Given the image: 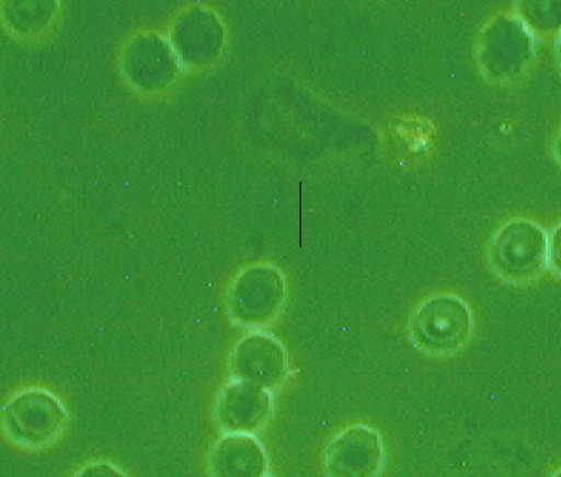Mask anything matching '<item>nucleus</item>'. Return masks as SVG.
I'll use <instances>...</instances> for the list:
<instances>
[{
	"label": "nucleus",
	"instance_id": "nucleus-3",
	"mask_svg": "<svg viewBox=\"0 0 561 477\" xmlns=\"http://www.w3.org/2000/svg\"><path fill=\"white\" fill-rule=\"evenodd\" d=\"M546 257L545 233L529 221H513L502 226L490 248L493 268L504 280L513 282L539 276L545 268Z\"/></svg>",
	"mask_w": 561,
	"mask_h": 477
},
{
	"label": "nucleus",
	"instance_id": "nucleus-7",
	"mask_svg": "<svg viewBox=\"0 0 561 477\" xmlns=\"http://www.w3.org/2000/svg\"><path fill=\"white\" fill-rule=\"evenodd\" d=\"M272 414L271 392L250 382L236 381L219 396L218 419L226 431L249 434L267 422Z\"/></svg>",
	"mask_w": 561,
	"mask_h": 477
},
{
	"label": "nucleus",
	"instance_id": "nucleus-6",
	"mask_svg": "<svg viewBox=\"0 0 561 477\" xmlns=\"http://www.w3.org/2000/svg\"><path fill=\"white\" fill-rule=\"evenodd\" d=\"M236 380L271 391L286 377L287 357L279 341L267 335H250L238 345L232 358Z\"/></svg>",
	"mask_w": 561,
	"mask_h": 477
},
{
	"label": "nucleus",
	"instance_id": "nucleus-10",
	"mask_svg": "<svg viewBox=\"0 0 561 477\" xmlns=\"http://www.w3.org/2000/svg\"><path fill=\"white\" fill-rule=\"evenodd\" d=\"M551 263L561 272V226L556 230L550 247Z\"/></svg>",
	"mask_w": 561,
	"mask_h": 477
},
{
	"label": "nucleus",
	"instance_id": "nucleus-4",
	"mask_svg": "<svg viewBox=\"0 0 561 477\" xmlns=\"http://www.w3.org/2000/svg\"><path fill=\"white\" fill-rule=\"evenodd\" d=\"M386 461L383 438L366 424L344 429L324 452L329 477H379Z\"/></svg>",
	"mask_w": 561,
	"mask_h": 477
},
{
	"label": "nucleus",
	"instance_id": "nucleus-1",
	"mask_svg": "<svg viewBox=\"0 0 561 477\" xmlns=\"http://www.w3.org/2000/svg\"><path fill=\"white\" fill-rule=\"evenodd\" d=\"M473 333L469 306L455 295L424 301L410 323L412 341L431 356H453L466 347Z\"/></svg>",
	"mask_w": 561,
	"mask_h": 477
},
{
	"label": "nucleus",
	"instance_id": "nucleus-9",
	"mask_svg": "<svg viewBox=\"0 0 561 477\" xmlns=\"http://www.w3.org/2000/svg\"><path fill=\"white\" fill-rule=\"evenodd\" d=\"M77 477H126L124 472L117 467L110 465V463H94L88 466L87 469L80 472Z\"/></svg>",
	"mask_w": 561,
	"mask_h": 477
},
{
	"label": "nucleus",
	"instance_id": "nucleus-2",
	"mask_svg": "<svg viewBox=\"0 0 561 477\" xmlns=\"http://www.w3.org/2000/svg\"><path fill=\"white\" fill-rule=\"evenodd\" d=\"M68 419L64 405L45 391H27L3 409V427L19 445L39 447L54 441Z\"/></svg>",
	"mask_w": 561,
	"mask_h": 477
},
{
	"label": "nucleus",
	"instance_id": "nucleus-11",
	"mask_svg": "<svg viewBox=\"0 0 561 477\" xmlns=\"http://www.w3.org/2000/svg\"><path fill=\"white\" fill-rule=\"evenodd\" d=\"M551 477H561V470L558 472V474L551 476Z\"/></svg>",
	"mask_w": 561,
	"mask_h": 477
},
{
	"label": "nucleus",
	"instance_id": "nucleus-5",
	"mask_svg": "<svg viewBox=\"0 0 561 477\" xmlns=\"http://www.w3.org/2000/svg\"><path fill=\"white\" fill-rule=\"evenodd\" d=\"M285 300V280L277 269L254 267L236 283L232 299L234 318L240 324L257 327L279 313Z\"/></svg>",
	"mask_w": 561,
	"mask_h": 477
},
{
	"label": "nucleus",
	"instance_id": "nucleus-8",
	"mask_svg": "<svg viewBox=\"0 0 561 477\" xmlns=\"http://www.w3.org/2000/svg\"><path fill=\"white\" fill-rule=\"evenodd\" d=\"M267 457L261 443L250 434L230 433L221 438L210 455L214 477H263Z\"/></svg>",
	"mask_w": 561,
	"mask_h": 477
}]
</instances>
